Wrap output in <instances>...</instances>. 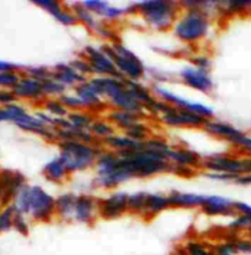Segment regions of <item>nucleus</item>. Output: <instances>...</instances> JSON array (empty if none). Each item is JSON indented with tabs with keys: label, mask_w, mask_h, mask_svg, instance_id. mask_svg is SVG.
<instances>
[{
	"label": "nucleus",
	"mask_w": 251,
	"mask_h": 255,
	"mask_svg": "<svg viewBox=\"0 0 251 255\" xmlns=\"http://www.w3.org/2000/svg\"><path fill=\"white\" fill-rule=\"evenodd\" d=\"M12 207L37 222H50L56 215V199L37 185H26L15 196Z\"/></svg>",
	"instance_id": "1"
},
{
	"label": "nucleus",
	"mask_w": 251,
	"mask_h": 255,
	"mask_svg": "<svg viewBox=\"0 0 251 255\" xmlns=\"http://www.w3.org/2000/svg\"><path fill=\"white\" fill-rule=\"evenodd\" d=\"M89 83L112 109L128 111L139 116L146 115V108L134 100L127 90L126 80L122 78L94 77L89 79Z\"/></svg>",
	"instance_id": "2"
},
{
	"label": "nucleus",
	"mask_w": 251,
	"mask_h": 255,
	"mask_svg": "<svg viewBox=\"0 0 251 255\" xmlns=\"http://www.w3.org/2000/svg\"><path fill=\"white\" fill-rule=\"evenodd\" d=\"M121 165L132 178H149L157 174L170 173V166L165 155L158 154L144 149L128 150V152L117 153Z\"/></svg>",
	"instance_id": "3"
},
{
	"label": "nucleus",
	"mask_w": 251,
	"mask_h": 255,
	"mask_svg": "<svg viewBox=\"0 0 251 255\" xmlns=\"http://www.w3.org/2000/svg\"><path fill=\"white\" fill-rule=\"evenodd\" d=\"M102 152L103 148L101 145L87 144L79 140H63L59 142L58 157L71 174L91 168L96 164Z\"/></svg>",
	"instance_id": "4"
},
{
	"label": "nucleus",
	"mask_w": 251,
	"mask_h": 255,
	"mask_svg": "<svg viewBox=\"0 0 251 255\" xmlns=\"http://www.w3.org/2000/svg\"><path fill=\"white\" fill-rule=\"evenodd\" d=\"M178 4L164 0L142 1L137 4V12L142 15L149 27L157 31H165L174 27L178 19Z\"/></svg>",
	"instance_id": "5"
},
{
	"label": "nucleus",
	"mask_w": 251,
	"mask_h": 255,
	"mask_svg": "<svg viewBox=\"0 0 251 255\" xmlns=\"http://www.w3.org/2000/svg\"><path fill=\"white\" fill-rule=\"evenodd\" d=\"M174 33L178 40L197 43L207 37L211 30L209 15L202 10H187L174 25Z\"/></svg>",
	"instance_id": "6"
},
{
	"label": "nucleus",
	"mask_w": 251,
	"mask_h": 255,
	"mask_svg": "<svg viewBox=\"0 0 251 255\" xmlns=\"http://www.w3.org/2000/svg\"><path fill=\"white\" fill-rule=\"evenodd\" d=\"M101 49L112 59L118 73L125 80L138 82L146 74V67L141 59L122 43H106Z\"/></svg>",
	"instance_id": "7"
},
{
	"label": "nucleus",
	"mask_w": 251,
	"mask_h": 255,
	"mask_svg": "<svg viewBox=\"0 0 251 255\" xmlns=\"http://www.w3.org/2000/svg\"><path fill=\"white\" fill-rule=\"evenodd\" d=\"M83 56L89 63L92 74H97L99 77L122 78L112 59L102 49H97L92 46H86L83 51Z\"/></svg>",
	"instance_id": "8"
},
{
	"label": "nucleus",
	"mask_w": 251,
	"mask_h": 255,
	"mask_svg": "<svg viewBox=\"0 0 251 255\" xmlns=\"http://www.w3.org/2000/svg\"><path fill=\"white\" fill-rule=\"evenodd\" d=\"M154 93L160 100L165 101V103L174 106V108L181 109V110L191 111V113H195L197 114V115L206 117L207 120H209L212 116H213V110H212L209 106L204 105V104H201V103H193V101L186 100V99H183L182 96L169 92V90L164 89V88L155 87Z\"/></svg>",
	"instance_id": "9"
},
{
	"label": "nucleus",
	"mask_w": 251,
	"mask_h": 255,
	"mask_svg": "<svg viewBox=\"0 0 251 255\" xmlns=\"http://www.w3.org/2000/svg\"><path fill=\"white\" fill-rule=\"evenodd\" d=\"M160 121L169 127H196L200 128L203 127L204 122L207 121L206 117L197 115L187 110L170 106L167 111L160 115Z\"/></svg>",
	"instance_id": "10"
},
{
	"label": "nucleus",
	"mask_w": 251,
	"mask_h": 255,
	"mask_svg": "<svg viewBox=\"0 0 251 255\" xmlns=\"http://www.w3.org/2000/svg\"><path fill=\"white\" fill-rule=\"evenodd\" d=\"M128 194L123 191L112 192L110 196L99 200V217L116 220L128 212Z\"/></svg>",
	"instance_id": "11"
},
{
	"label": "nucleus",
	"mask_w": 251,
	"mask_h": 255,
	"mask_svg": "<svg viewBox=\"0 0 251 255\" xmlns=\"http://www.w3.org/2000/svg\"><path fill=\"white\" fill-rule=\"evenodd\" d=\"M203 168H206L209 173H224L235 174V175H245L247 166L245 159H238L228 155H214L203 160Z\"/></svg>",
	"instance_id": "12"
},
{
	"label": "nucleus",
	"mask_w": 251,
	"mask_h": 255,
	"mask_svg": "<svg viewBox=\"0 0 251 255\" xmlns=\"http://www.w3.org/2000/svg\"><path fill=\"white\" fill-rule=\"evenodd\" d=\"M26 185L25 176L21 173L11 170L0 171V206H5L14 201L17 192Z\"/></svg>",
	"instance_id": "13"
},
{
	"label": "nucleus",
	"mask_w": 251,
	"mask_h": 255,
	"mask_svg": "<svg viewBox=\"0 0 251 255\" xmlns=\"http://www.w3.org/2000/svg\"><path fill=\"white\" fill-rule=\"evenodd\" d=\"M182 83L197 92L208 94L213 90V80L208 70L200 69L197 67H185L180 72Z\"/></svg>",
	"instance_id": "14"
},
{
	"label": "nucleus",
	"mask_w": 251,
	"mask_h": 255,
	"mask_svg": "<svg viewBox=\"0 0 251 255\" xmlns=\"http://www.w3.org/2000/svg\"><path fill=\"white\" fill-rule=\"evenodd\" d=\"M99 217V200L91 195H77L73 221L83 225H92Z\"/></svg>",
	"instance_id": "15"
},
{
	"label": "nucleus",
	"mask_w": 251,
	"mask_h": 255,
	"mask_svg": "<svg viewBox=\"0 0 251 255\" xmlns=\"http://www.w3.org/2000/svg\"><path fill=\"white\" fill-rule=\"evenodd\" d=\"M76 93L78 98L82 100L85 110L91 111V113L94 114L96 113V111L99 113L100 110H105V109L107 108V103H106V101L103 100L102 96L92 88V85L90 84L89 80L78 85L76 88Z\"/></svg>",
	"instance_id": "16"
},
{
	"label": "nucleus",
	"mask_w": 251,
	"mask_h": 255,
	"mask_svg": "<svg viewBox=\"0 0 251 255\" xmlns=\"http://www.w3.org/2000/svg\"><path fill=\"white\" fill-rule=\"evenodd\" d=\"M201 210L207 216H235V213H238L235 202L217 195L206 196Z\"/></svg>",
	"instance_id": "17"
},
{
	"label": "nucleus",
	"mask_w": 251,
	"mask_h": 255,
	"mask_svg": "<svg viewBox=\"0 0 251 255\" xmlns=\"http://www.w3.org/2000/svg\"><path fill=\"white\" fill-rule=\"evenodd\" d=\"M16 99H27V100H40L45 96L43 83L30 77H22L16 87L11 90Z\"/></svg>",
	"instance_id": "18"
},
{
	"label": "nucleus",
	"mask_w": 251,
	"mask_h": 255,
	"mask_svg": "<svg viewBox=\"0 0 251 255\" xmlns=\"http://www.w3.org/2000/svg\"><path fill=\"white\" fill-rule=\"evenodd\" d=\"M167 160L170 164L181 166H188V168L197 169L203 165V159L198 153L193 150L187 149V148H176V149L170 150L167 155Z\"/></svg>",
	"instance_id": "19"
},
{
	"label": "nucleus",
	"mask_w": 251,
	"mask_h": 255,
	"mask_svg": "<svg viewBox=\"0 0 251 255\" xmlns=\"http://www.w3.org/2000/svg\"><path fill=\"white\" fill-rule=\"evenodd\" d=\"M202 128H203L207 133L211 134V136L226 139L227 142L230 143V144H232L233 140L242 133V131L235 128L232 125L226 124V122L222 121H214V120L212 119L207 120Z\"/></svg>",
	"instance_id": "20"
},
{
	"label": "nucleus",
	"mask_w": 251,
	"mask_h": 255,
	"mask_svg": "<svg viewBox=\"0 0 251 255\" xmlns=\"http://www.w3.org/2000/svg\"><path fill=\"white\" fill-rule=\"evenodd\" d=\"M170 207H178V209H196L202 207L206 196L192 192L171 191L167 195Z\"/></svg>",
	"instance_id": "21"
},
{
	"label": "nucleus",
	"mask_w": 251,
	"mask_h": 255,
	"mask_svg": "<svg viewBox=\"0 0 251 255\" xmlns=\"http://www.w3.org/2000/svg\"><path fill=\"white\" fill-rule=\"evenodd\" d=\"M53 79H56L57 82H59L66 88H77L78 85H80L82 83L86 82L85 77L79 74V73L73 68L72 64H58V66L53 69Z\"/></svg>",
	"instance_id": "22"
},
{
	"label": "nucleus",
	"mask_w": 251,
	"mask_h": 255,
	"mask_svg": "<svg viewBox=\"0 0 251 255\" xmlns=\"http://www.w3.org/2000/svg\"><path fill=\"white\" fill-rule=\"evenodd\" d=\"M108 150L115 153L128 152V150H138L142 149L144 145V142H137V140L129 138L126 134H113L110 138L105 139L102 142Z\"/></svg>",
	"instance_id": "23"
},
{
	"label": "nucleus",
	"mask_w": 251,
	"mask_h": 255,
	"mask_svg": "<svg viewBox=\"0 0 251 255\" xmlns=\"http://www.w3.org/2000/svg\"><path fill=\"white\" fill-rule=\"evenodd\" d=\"M170 207V202L167 196H164L162 194H147L146 199V206H144V211L142 217L146 220L155 217L159 215L160 212L165 211Z\"/></svg>",
	"instance_id": "24"
},
{
	"label": "nucleus",
	"mask_w": 251,
	"mask_h": 255,
	"mask_svg": "<svg viewBox=\"0 0 251 255\" xmlns=\"http://www.w3.org/2000/svg\"><path fill=\"white\" fill-rule=\"evenodd\" d=\"M43 174L46 179L53 184H62L67 180L69 175V171L64 163L59 157L54 158L51 162H48L43 168Z\"/></svg>",
	"instance_id": "25"
},
{
	"label": "nucleus",
	"mask_w": 251,
	"mask_h": 255,
	"mask_svg": "<svg viewBox=\"0 0 251 255\" xmlns=\"http://www.w3.org/2000/svg\"><path fill=\"white\" fill-rule=\"evenodd\" d=\"M77 195L63 194L56 199V215L66 222H73Z\"/></svg>",
	"instance_id": "26"
},
{
	"label": "nucleus",
	"mask_w": 251,
	"mask_h": 255,
	"mask_svg": "<svg viewBox=\"0 0 251 255\" xmlns=\"http://www.w3.org/2000/svg\"><path fill=\"white\" fill-rule=\"evenodd\" d=\"M107 120L116 127V128H121L123 129V131H126L129 127L133 126L134 124L141 121L142 116L133 113H128V111L112 109L111 111H108Z\"/></svg>",
	"instance_id": "27"
},
{
	"label": "nucleus",
	"mask_w": 251,
	"mask_h": 255,
	"mask_svg": "<svg viewBox=\"0 0 251 255\" xmlns=\"http://www.w3.org/2000/svg\"><path fill=\"white\" fill-rule=\"evenodd\" d=\"M126 88L129 94L133 96L134 100L142 104L146 109L155 100L154 95L151 93V90L147 89V87L142 85L141 83L134 82V80H126Z\"/></svg>",
	"instance_id": "28"
},
{
	"label": "nucleus",
	"mask_w": 251,
	"mask_h": 255,
	"mask_svg": "<svg viewBox=\"0 0 251 255\" xmlns=\"http://www.w3.org/2000/svg\"><path fill=\"white\" fill-rule=\"evenodd\" d=\"M90 133L95 137L99 142L102 143L103 140L112 137L116 134V127L111 124L108 120L97 119L92 122V125L89 128Z\"/></svg>",
	"instance_id": "29"
},
{
	"label": "nucleus",
	"mask_w": 251,
	"mask_h": 255,
	"mask_svg": "<svg viewBox=\"0 0 251 255\" xmlns=\"http://www.w3.org/2000/svg\"><path fill=\"white\" fill-rule=\"evenodd\" d=\"M67 119L71 121L74 128L79 129V131H89L90 126L95 121L94 114L87 110L72 111V113H69Z\"/></svg>",
	"instance_id": "30"
},
{
	"label": "nucleus",
	"mask_w": 251,
	"mask_h": 255,
	"mask_svg": "<svg viewBox=\"0 0 251 255\" xmlns=\"http://www.w3.org/2000/svg\"><path fill=\"white\" fill-rule=\"evenodd\" d=\"M73 12L76 14L78 22H82L83 25L86 26L87 28H90V30L92 31L96 28L97 23L100 22L95 19L94 14H92L91 11H89V10H87L82 2H80V4H76V6H74L73 9Z\"/></svg>",
	"instance_id": "31"
},
{
	"label": "nucleus",
	"mask_w": 251,
	"mask_h": 255,
	"mask_svg": "<svg viewBox=\"0 0 251 255\" xmlns=\"http://www.w3.org/2000/svg\"><path fill=\"white\" fill-rule=\"evenodd\" d=\"M125 134L128 136L129 138L137 140V142H146L148 139L149 134H151V129H149L148 125L143 124L142 121H138L133 126L129 127L128 129H126Z\"/></svg>",
	"instance_id": "32"
},
{
	"label": "nucleus",
	"mask_w": 251,
	"mask_h": 255,
	"mask_svg": "<svg viewBox=\"0 0 251 255\" xmlns=\"http://www.w3.org/2000/svg\"><path fill=\"white\" fill-rule=\"evenodd\" d=\"M45 109L48 115L53 119H64L68 117L69 110L59 101V99H48L45 101Z\"/></svg>",
	"instance_id": "33"
},
{
	"label": "nucleus",
	"mask_w": 251,
	"mask_h": 255,
	"mask_svg": "<svg viewBox=\"0 0 251 255\" xmlns=\"http://www.w3.org/2000/svg\"><path fill=\"white\" fill-rule=\"evenodd\" d=\"M147 192H136L128 196V212L134 213L137 216L143 215L144 206H146Z\"/></svg>",
	"instance_id": "34"
},
{
	"label": "nucleus",
	"mask_w": 251,
	"mask_h": 255,
	"mask_svg": "<svg viewBox=\"0 0 251 255\" xmlns=\"http://www.w3.org/2000/svg\"><path fill=\"white\" fill-rule=\"evenodd\" d=\"M144 149L158 153V154L165 155L167 158L171 148H170L169 143L167 140L162 138H148L144 142Z\"/></svg>",
	"instance_id": "35"
},
{
	"label": "nucleus",
	"mask_w": 251,
	"mask_h": 255,
	"mask_svg": "<svg viewBox=\"0 0 251 255\" xmlns=\"http://www.w3.org/2000/svg\"><path fill=\"white\" fill-rule=\"evenodd\" d=\"M66 89L67 88L64 85H62L53 78L43 82V93H45V96H48V98L59 99L63 94H66Z\"/></svg>",
	"instance_id": "36"
},
{
	"label": "nucleus",
	"mask_w": 251,
	"mask_h": 255,
	"mask_svg": "<svg viewBox=\"0 0 251 255\" xmlns=\"http://www.w3.org/2000/svg\"><path fill=\"white\" fill-rule=\"evenodd\" d=\"M219 4V2H218ZM224 6H219V10L223 11L224 14H239V12H244L247 10L251 9V1L249 0H238V1H227V2H221Z\"/></svg>",
	"instance_id": "37"
},
{
	"label": "nucleus",
	"mask_w": 251,
	"mask_h": 255,
	"mask_svg": "<svg viewBox=\"0 0 251 255\" xmlns=\"http://www.w3.org/2000/svg\"><path fill=\"white\" fill-rule=\"evenodd\" d=\"M15 213H16V211L12 207V205L4 207L0 211V233L6 232L14 227Z\"/></svg>",
	"instance_id": "38"
},
{
	"label": "nucleus",
	"mask_w": 251,
	"mask_h": 255,
	"mask_svg": "<svg viewBox=\"0 0 251 255\" xmlns=\"http://www.w3.org/2000/svg\"><path fill=\"white\" fill-rule=\"evenodd\" d=\"M185 253L186 255H211L212 252L209 251L207 244L192 239L185 244Z\"/></svg>",
	"instance_id": "39"
},
{
	"label": "nucleus",
	"mask_w": 251,
	"mask_h": 255,
	"mask_svg": "<svg viewBox=\"0 0 251 255\" xmlns=\"http://www.w3.org/2000/svg\"><path fill=\"white\" fill-rule=\"evenodd\" d=\"M59 101L66 106L69 110V113L72 111H79V110H85L84 105H83L82 100L78 98V95H73V94H63V95L59 98Z\"/></svg>",
	"instance_id": "40"
},
{
	"label": "nucleus",
	"mask_w": 251,
	"mask_h": 255,
	"mask_svg": "<svg viewBox=\"0 0 251 255\" xmlns=\"http://www.w3.org/2000/svg\"><path fill=\"white\" fill-rule=\"evenodd\" d=\"M26 74H27V77L43 83L53 78V70H50L46 67H31V68L26 69Z\"/></svg>",
	"instance_id": "41"
},
{
	"label": "nucleus",
	"mask_w": 251,
	"mask_h": 255,
	"mask_svg": "<svg viewBox=\"0 0 251 255\" xmlns=\"http://www.w3.org/2000/svg\"><path fill=\"white\" fill-rule=\"evenodd\" d=\"M4 111L5 120H6V121H14L15 124H17V122L27 114L22 106L16 105V104H11V105L9 106H5Z\"/></svg>",
	"instance_id": "42"
},
{
	"label": "nucleus",
	"mask_w": 251,
	"mask_h": 255,
	"mask_svg": "<svg viewBox=\"0 0 251 255\" xmlns=\"http://www.w3.org/2000/svg\"><path fill=\"white\" fill-rule=\"evenodd\" d=\"M94 31L96 35H99L101 38H103V40H108L111 43L118 42L117 33H116V31L113 30L110 25H107V23L99 22Z\"/></svg>",
	"instance_id": "43"
},
{
	"label": "nucleus",
	"mask_w": 251,
	"mask_h": 255,
	"mask_svg": "<svg viewBox=\"0 0 251 255\" xmlns=\"http://www.w3.org/2000/svg\"><path fill=\"white\" fill-rule=\"evenodd\" d=\"M53 17L57 20V21H59L66 26H73L78 22L76 14H74L73 11H69V10L63 9V7L59 9L57 12H54Z\"/></svg>",
	"instance_id": "44"
},
{
	"label": "nucleus",
	"mask_w": 251,
	"mask_h": 255,
	"mask_svg": "<svg viewBox=\"0 0 251 255\" xmlns=\"http://www.w3.org/2000/svg\"><path fill=\"white\" fill-rule=\"evenodd\" d=\"M20 79H21V77L16 72L0 73V87L10 88L12 90L20 82Z\"/></svg>",
	"instance_id": "45"
},
{
	"label": "nucleus",
	"mask_w": 251,
	"mask_h": 255,
	"mask_svg": "<svg viewBox=\"0 0 251 255\" xmlns=\"http://www.w3.org/2000/svg\"><path fill=\"white\" fill-rule=\"evenodd\" d=\"M82 4L84 5L89 11H91L92 14L99 15V16H102L106 7L108 6L107 2L101 1V0H87V1H83Z\"/></svg>",
	"instance_id": "46"
},
{
	"label": "nucleus",
	"mask_w": 251,
	"mask_h": 255,
	"mask_svg": "<svg viewBox=\"0 0 251 255\" xmlns=\"http://www.w3.org/2000/svg\"><path fill=\"white\" fill-rule=\"evenodd\" d=\"M125 12L126 10L121 9V7H116V6H111V5H108L101 17H103V19L107 20V21H115V20H118L120 17H122V15L125 14Z\"/></svg>",
	"instance_id": "47"
},
{
	"label": "nucleus",
	"mask_w": 251,
	"mask_h": 255,
	"mask_svg": "<svg viewBox=\"0 0 251 255\" xmlns=\"http://www.w3.org/2000/svg\"><path fill=\"white\" fill-rule=\"evenodd\" d=\"M14 228L19 233L24 234V236H27L28 231V223L26 221L25 215H21V213H15V217H14Z\"/></svg>",
	"instance_id": "48"
},
{
	"label": "nucleus",
	"mask_w": 251,
	"mask_h": 255,
	"mask_svg": "<svg viewBox=\"0 0 251 255\" xmlns=\"http://www.w3.org/2000/svg\"><path fill=\"white\" fill-rule=\"evenodd\" d=\"M229 228L233 231L244 230V228H251V220L247 216L239 215L234 221L229 223Z\"/></svg>",
	"instance_id": "49"
},
{
	"label": "nucleus",
	"mask_w": 251,
	"mask_h": 255,
	"mask_svg": "<svg viewBox=\"0 0 251 255\" xmlns=\"http://www.w3.org/2000/svg\"><path fill=\"white\" fill-rule=\"evenodd\" d=\"M33 4L38 5L42 9L47 10L51 15H53L54 12L58 11L59 9H62V4L58 1H54V0H37V1H33Z\"/></svg>",
	"instance_id": "50"
},
{
	"label": "nucleus",
	"mask_w": 251,
	"mask_h": 255,
	"mask_svg": "<svg viewBox=\"0 0 251 255\" xmlns=\"http://www.w3.org/2000/svg\"><path fill=\"white\" fill-rule=\"evenodd\" d=\"M72 66H73V68L77 70L79 74H82L83 77H86V75H91L92 72H91V68H90L89 63H87V61L85 58H78L76 61L72 63Z\"/></svg>",
	"instance_id": "51"
},
{
	"label": "nucleus",
	"mask_w": 251,
	"mask_h": 255,
	"mask_svg": "<svg viewBox=\"0 0 251 255\" xmlns=\"http://www.w3.org/2000/svg\"><path fill=\"white\" fill-rule=\"evenodd\" d=\"M170 173L176 174L177 176H182V178H191V176L196 175V169L171 164V166H170Z\"/></svg>",
	"instance_id": "52"
},
{
	"label": "nucleus",
	"mask_w": 251,
	"mask_h": 255,
	"mask_svg": "<svg viewBox=\"0 0 251 255\" xmlns=\"http://www.w3.org/2000/svg\"><path fill=\"white\" fill-rule=\"evenodd\" d=\"M191 62H192L193 67H197L200 69L208 70L211 67V59L208 56H193L191 58Z\"/></svg>",
	"instance_id": "53"
},
{
	"label": "nucleus",
	"mask_w": 251,
	"mask_h": 255,
	"mask_svg": "<svg viewBox=\"0 0 251 255\" xmlns=\"http://www.w3.org/2000/svg\"><path fill=\"white\" fill-rule=\"evenodd\" d=\"M207 178L213 179L217 181H237V179L240 175H235V174H224V173H208L207 174Z\"/></svg>",
	"instance_id": "54"
},
{
	"label": "nucleus",
	"mask_w": 251,
	"mask_h": 255,
	"mask_svg": "<svg viewBox=\"0 0 251 255\" xmlns=\"http://www.w3.org/2000/svg\"><path fill=\"white\" fill-rule=\"evenodd\" d=\"M234 244L237 252L251 254V241H248V239H234Z\"/></svg>",
	"instance_id": "55"
},
{
	"label": "nucleus",
	"mask_w": 251,
	"mask_h": 255,
	"mask_svg": "<svg viewBox=\"0 0 251 255\" xmlns=\"http://www.w3.org/2000/svg\"><path fill=\"white\" fill-rule=\"evenodd\" d=\"M15 99H16V96L14 95V93L12 92H7V90H0V104L1 105H11V104H14Z\"/></svg>",
	"instance_id": "56"
},
{
	"label": "nucleus",
	"mask_w": 251,
	"mask_h": 255,
	"mask_svg": "<svg viewBox=\"0 0 251 255\" xmlns=\"http://www.w3.org/2000/svg\"><path fill=\"white\" fill-rule=\"evenodd\" d=\"M235 209H237V212L239 215L247 216L248 218L251 220V206L248 204H244V202H235Z\"/></svg>",
	"instance_id": "57"
},
{
	"label": "nucleus",
	"mask_w": 251,
	"mask_h": 255,
	"mask_svg": "<svg viewBox=\"0 0 251 255\" xmlns=\"http://www.w3.org/2000/svg\"><path fill=\"white\" fill-rule=\"evenodd\" d=\"M17 70V66L15 64L9 63V62L0 61V73H6V72H15Z\"/></svg>",
	"instance_id": "58"
},
{
	"label": "nucleus",
	"mask_w": 251,
	"mask_h": 255,
	"mask_svg": "<svg viewBox=\"0 0 251 255\" xmlns=\"http://www.w3.org/2000/svg\"><path fill=\"white\" fill-rule=\"evenodd\" d=\"M237 184L240 185H250L251 184V174H245V175H240L239 178L235 181Z\"/></svg>",
	"instance_id": "59"
},
{
	"label": "nucleus",
	"mask_w": 251,
	"mask_h": 255,
	"mask_svg": "<svg viewBox=\"0 0 251 255\" xmlns=\"http://www.w3.org/2000/svg\"><path fill=\"white\" fill-rule=\"evenodd\" d=\"M211 255H223V254H218V253H212Z\"/></svg>",
	"instance_id": "60"
}]
</instances>
